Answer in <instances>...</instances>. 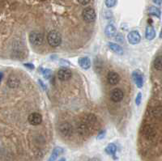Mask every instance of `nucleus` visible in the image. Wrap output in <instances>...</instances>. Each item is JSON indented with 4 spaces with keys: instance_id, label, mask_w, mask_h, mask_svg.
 I'll return each mask as SVG.
<instances>
[{
    "instance_id": "ddd939ff",
    "label": "nucleus",
    "mask_w": 162,
    "mask_h": 161,
    "mask_svg": "<svg viewBox=\"0 0 162 161\" xmlns=\"http://www.w3.org/2000/svg\"><path fill=\"white\" fill-rule=\"evenodd\" d=\"M108 47H109V49L112 51V52H114V53H116L118 55H122L124 53L122 47L116 43H114V42H109V43H108Z\"/></svg>"
},
{
    "instance_id": "7c9ffc66",
    "label": "nucleus",
    "mask_w": 162,
    "mask_h": 161,
    "mask_svg": "<svg viewBox=\"0 0 162 161\" xmlns=\"http://www.w3.org/2000/svg\"><path fill=\"white\" fill-rule=\"evenodd\" d=\"M153 2H154V3H155V4L159 5V6H160V5H161L162 0H153Z\"/></svg>"
},
{
    "instance_id": "b1692460",
    "label": "nucleus",
    "mask_w": 162,
    "mask_h": 161,
    "mask_svg": "<svg viewBox=\"0 0 162 161\" xmlns=\"http://www.w3.org/2000/svg\"><path fill=\"white\" fill-rule=\"evenodd\" d=\"M105 135H106V130H101L99 133H98V135H97V139L98 140H102L105 137Z\"/></svg>"
},
{
    "instance_id": "9d476101",
    "label": "nucleus",
    "mask_w": 162,
    "mask_h": 161,
    "mask_svg": "<svg viewBox=\"0 0 162 161\" xmlns=\"http://www.w3.org/2000/svg\"><path fill=\"white\" fill-rule=\"evenodd\" d=\"M28 120L32 125H38L42 122V116L39 113H32L29 114Z\"/></svg>"
},
{
    "instance_id": "c85d7f7f",
    "label": "nucleus",
    "mask_w": 162,
    "mask_h": 161,
    "mask_svg": "<svg viewBox=\"0 0 162 161\" xmlns=\"http://www.w3.org/2000/svg\"><path fill=\"white\" fill-rule=\"evenodd\" d=\"M38 83H39V84L41 85V87H42V88H43L44 90H46V85L45 84H44L43 81H42V80H38Z\"/></svg>"
},
{
    "instance_id": "9b49d317",
    "label": "nucleus",
    "mask_w": 162,
    "mask_h": 161,
    "mask_svg": "<svg viewBox=\"0 0 162 161\" xmlns=\"http://www.w3.org/2000/svg\"><path fill=\"white\" fill-rule=\"evenodd\" d=\"M143 135L147 139L153 140L156 137L157 132H156L155 129L153 126L148 125L143 127Z\"/></svg>"
},
{
    "instance_id": "f8f14e48",
    "label": "nucleus",
    "mask_w": 162,
    "mask_h": 161,
    "mask_svg": "<svg viewBox=\"0 0 162 161\" xmlns=\"http://www.w3.org/2000/svg\"><path fill=\"white\" fill-rule=\"evenodd\" d=\"M107 81L110 85H117L120 81V75L115 71H109L107 75Z\"/></svg>"
},
{
    "instance_id": "f3484780",
    "label": "nucleus",
    "mask_w": 162,
    "mask_h": 161,
    "mask_svg": "<svg viewBox=\"0 0 162 161\" xmlns=\"http://www.w3.org/2000/svg\"><path fill=\"white\" fill-rule=\"evenodd\" d=\"M105 33L108 37H113L117 34V29L113 24H109L105 29Z\"/></svg>"
},
{
    "instance_id": "1a4fd4ad",
    "label": "nucleus",
    "mask_w": 162,
    "mask_h": 161,
    "mask_svg": "<svg viewBox=\"0 0 162 161\" xmlns=\"http://www.w3.org/2000/svg\"><path fill=\"white\" fill-rule=\"evenodd\" d=\"M124 98V92L120 88H114L110 91V99L114 102H120Z\"/></svg>"
},
{
    "instance_id": "bb28decb",
    "label": "nucleus",
    "mask_w": 162,
    "mask_h": 161,
    "mask_svg": "<svg viewBox=\"0 0 162 161\" xmlns=\"http://www.w3.org/2000/svg\"><path fill=\"white\" fill-rule=\"evenodd\" d=\"M24 67L28 68V69H29V70H33L34 68H35V66L33 64V63H24Z\"/></svg>"
},
{
    "instance_id": "f03ea898",
    "label": "nucleus",
    "mask_w": 162,
    "mask_h": 161,
    "mask_svg": "<svg viewBox=\"0 0 162 161\" xmlns=\"http://www.w3.org/2000/svg\"><path fill=\"white\" fill-rule=\"evenodd\" d=\"M47 41L51 47H58L62 43V36L58 32L53 30L47 35Z\"/></svg>"
},
{
    "instance_id": "4468645a",
    "label": "nucleus",
    "mask_w": 162,
    "mask_h": 161,
    "mask_svg": "<svg viewBox=\"0 0 162 161\" xmlns=\"http://www.w3.org/2000/svg\"><path fill=\"white\" fill-rule=\"evenodd\" d=\"M78 63L82 69L84 70H88L91 67V60L88 57H82V58H79L78 60Z\"/></svg>"
},
{
    "instance_id": "0eeeda50",
    "label": "nucleus",
    "mask_w": 162,
    "mask_h": 161,
    "mask_svg": "<svg viewBox=\"0 0 162 161\" xmlns=\"http://www.w3.org/2000/svg\"><path fill=\"white\" fill-rule=\"evenodd\" d=\"M127 41L131 45H138L141 41V36L140 33L138 31H134L130 32L127 35Z\"/></svg>"
},
{
    "instance_id": "2f4dec72",
    "label": "nucleus",
    "mask_w": 162,
    "mask_h": 161,
    "mask_svg": "<svg viewBox=\"0 0 162 161\" xmlns=\"http://www.w3.org/2000/svg\"><path fill=\"white\" fill-rule=\"evenodd\" d=\"M2 77H3V74H2V72H0V83H1V81H2Z\"/></svg>"
},
{
    "instance_id": "6ab92c4d",
    "label": "nucleus",
    "mask_w": 162,
    "mask_h": 161,
    "mask_svg": "<svg viewBox=\"0 0 162 161\" xmlns=\"http://www.w3.org/2000/svg\"><path fill=\"white\" fill-rule=\"evenodd\" d=\"M148 14L150 15H153V16H156L157 18H160V15H161V12H160V10L157 7H154V6H152L148 8Z\"/></svg>"
},
{
    "instance_id": "4be33fe9",
    "label": "nucleus",
    "mask_w": 162,
    "mask_h": 161,
    "mask_svg": "<svg viewBox=\"0 0 162 161\" xmlns=\"http://www.w3.org/2000/svg\"><path fill=\"white\" fill-rule=\"evenodd\" d=\"M41 72H42V75L46 80L50 79L51 76H52V70H50V69H43V70H41Z\"/></svg>"
},
{
    "instance_id": "c756f323",
    "label": "nucleus",
    "mask_w": 162,
    "mask_h": 161,
    "mask_svg": "<svg viewBox=\"0 0 162 161\" xmlns=\"http://www.w3.org/2000/svg\"><path fill=\"white\" fill-rule=\"evenodd\" d=\"M118 37H116V40L118 41H122V34H118L117 35Z\"/></svg>"
},
{
    "instance_id": "6e6552de",
    "label": "nucleus",
    "mask_w": 162,
    "mask_h": 161,
    "mask_svg": "<svg viewBox=\"0 0 162 161\" xmlns=\"http://www.w3.org/2000/svg\"><path fill=\"white\" fill-rule=\"evenodd\" d=\"M132 80L138 88H142L143 86V74L140 70H134L132 72Z\"/></svg>"
},
{
    "instance_id": "20e7f679",
    "label": "nucleus",
    "mask_w": 162,
    "mask_h": 161,
    "mask_svg": "<svg viewBox=\"0 0 162 161\" xmlns=\"http://www.w3.org/2000/svg\"><path fill=\"white\" fill-rule=\"evenodd\" d=\"M82 17L84 20L87 23H92L94 22L97 17L95 10L91 7H88L83 10Z\"/></svg>"
},
{
    "instance_id": "473e14b6",
    "label": "nucleus",
    "mask_w": 162,
    "mask_h": 161,
    "mask_svg": "<svg viewBox=\"0 0 162 161\" xmlns=\"http://www.w3.org/2000/svg\"><path fill=\"white\" fill-rule=\"evenodd\" d=\"M89 161H100L99 159H97V158H93V159H90Z\"/></svg>"
},
{
    "instance_id": "a878e982",
    "label": "nucleus",
    "mask_w": 162,
    "mask_h": 161,
    "mask_svg": "<svg viewBox=\"0 0 162 161\" xmlns=\"http://www.w3.org/2000/svg\"><path fill=\"white\" fill-rule=\"evenodd\" d=\"M141 101H142V93H141V92H139V93L137 94V96H136V105L137 106L140 105Z\"/></svg>"
},
{
    "instance_id": "2eb2a0df",
    "label": "nucleus",
    "mask_w": 162,
    "mask_h": 161,
    "mask_svg": "<svg viewBox=\"0 0 162 161\" xmlns=\"http://www.w3.org/2000/svg\"><path fill=\"white\" fill-rule=\"evenodd\" d=\"M156 30L152 25H148L146 28L145 31V37L148 39V41H153V39H155L156 37Z\"/></svg>"
},
{
    "instance_id": "39448f33",
    "label": "nucleus",
    "mask_w": 162,
    "mask_h": 161,
    "mask_svg": "<svg viewBox=\"0 0 162 161\" xmlns=\"http://www.w3.org/2000/svg\"><path fill=\"white\" fill-rule=\"evenodd\" d=\"M58 130L63 137H70L73 134V126L68 122L61 123L58 126Z\"/></svg>"
},
{
    "instance_id": "5701e85b",
    "label": "nucleus",
    "mask_w": 162,
    "mask_h": 161,
    "mask_svg": "<svg viewBox=\"0 0 162 161\" xmlns=\"http://www.w3.org/2000/svg\"><path fill=\"white\" fill-rule=\"evenodd\" d=\"M117 3V0H105V6L108 8H111L114 7Z\"/></svg>"
},
{
    "instance_id": "f257e3e1",
    "label": "nucleus",
    "mask_w": 162,
    "mask_h": 161,
    "mask_svg": "<svg viewBox=\"0 0 162 161\" xmlns=\"http://www.w3.org/2000/svg\"><path fill=\"white\" fill-rule=\"evenodd\" d=\"M97 123V117L93 114H86L81 118L80 122L78 123L77 131L81 136H87L89 135L92 128Z\"/></svg>"
},
{
    "instance_id": "dca6fc26",
    "label": "nucleus",
    "mask_w": 162,
    "mask_h": 161,
    "mask_svg": "<svg viewBox=\"0 0 162 161\" xmlns=\"http://www.w3.org/2000/svg\"><path fill=\"white\" fill-rule=\"evenodd\" d=\"M63 149L60 147H56L53 148V152L51 153L50 156L49 158L48 161H55L56 159H58V157L60 156L61 154H63Z\"/></svg>"
},
{
    "instance_id": "7ed1b4c3",
    "label": "nucleus",
    "mask_w": 162,
    "mask_h": 161,
    "mask_svg": "<svg viewBox=\"0 0 162 161\" xmlns=\"http://www.w3.org/2000/svg\"><path fill=\"white\" fill-rule=\"evenodd\" d=\"M29 42L35 46H42L44 43V34L38 31H32L29 33Z\"/></svg>"
},
{
    "instance_id": "cd10ccee",
    "label": "nucleus",
    "mask_w": 162,
    "mask_h": 161,
    "mask_svg": "<svg viewBox=\"0 0 162 161\" xmlns=\"http://www.w3.org/2000/svg\"><path fill=\"white\" fill-rule=\"evenodd\" d=\"M77 1L80 2L81 5H84V6H85V5L88 4L91 0H77Z\"/></svg>"
},
{
    "instance_id": "393cba45",
    "label": "nucleus",
    "mask_w": 162,
    "mask_h": 161,
    "mask_svg": "<svg viewBox=\"0 0 162 161\" xmlns=\"http://www.w3.org/2000/svg\"><path fill=\"white\" fill-rule=\"evenodd\" d=\"M59 65L63 66V67H67L71 65V63L69 61L66 60V59H60L59 60Z\"/></svg>"
},
{
    "instance_id": "412c9836",
    "label": "nucleus",
    "mask_w": 162,
    "mask_h": 161,
    "mask_svg": "<svg viewBox=\"0 0 162 161\" xmlns=\"http://www.w3.org/2000/svg\"><path fill=\"white\" fill-rule=\"evenodd\" d=\"M153 66L156 70H162V57L160 55L157 56L154 60Z\"/></svg>"
},
{
    "instance_id": "a211bd4d",
    "label": "nucleus",
    "mask_w": 162,
    "mask_h": 161,
    "mask_svg": "<svg viewBox=\"0 0 162 161\" xmlns=\"http://www.w3.org/2000/svg\"><path fill=\"white\" fill-rule=\"evenodd\" d=\"M7 84H8V86H9L10 87L14 88V87H16L19 86V79L16 77V76H15V75H12V76H10L9 79H8V82H7Z\"/></svg>"
},
{
    "instance_id": "423d86ee",
    "label": "nucleus",
    "mask_w": 162,
    "mask_h": 161,
    "mask_svg": "<svg viewBox=\"0 0 162 161\" xmlns=\"http://www.w3.org/2000/svg\"><path fill=\"white\" fill-rule=\"evenodd\" d=\"M72 77V72L67 67L60 68L58 71V78L61 81H67Z\"/></svg>"
},
{
    "instance_id": "aec40b11",
    "label": "nucleus",
    "mask_w": 162,
    "mask_h": 161,
    "mask_svg": "<svg viewBox=\"0 0 162 161\" xmlns=\"http://www.w3.org/2000/svg\"><path fill=\"white\" fill-rule=\"evenodd\" d=\"M105 152L109 156H114L117 152V146L114 143H109L106 147H105Z\"/></svg>"
},
{
    "instance_id": "72a5a7b5",
    "label": "nucleus",
    "mask_w": 162,
    "mask_h": 161,
    "mask_svg": "<svg viewBox=\"0 0 162 161\" xmlns=\"http://www.w3.org/2000/svg\"><path fill=\"white\" fill-rule=\"evenodd\" d=\"M58 161H66V159H64V158H62V159H60Z\"/></svg>"
}]
</instances>
